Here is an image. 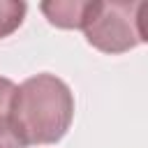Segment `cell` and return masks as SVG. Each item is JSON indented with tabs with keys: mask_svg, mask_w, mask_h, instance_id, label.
Returning <instances> with one entry per match:
<instances>
[{
	"mask_svg": "<svg viewBox=\"0 0 148 148\" xmlns=\"http://www.w3.org/2000/svg\"><path fill=\"white\" fill-rule=\"evenodd\" d=\"M25 2L18 0H0V39L12 35L25 18Z\"/></svg>",
	"mask_w": 148,
	"mask_h": 148,
	"instance_id": "cell-4",
	"label": "cell"
},
{
	"mask_svg": "<svg viewBox=\"0 0 148 148\" xmlns=\"http://www.w3.org/2000/svg\"><path fill=\"white\" fill-rule=\"evenodd\" d=\"M136 5L130 0H90L83 32L90 46L102 53H125L134 49L139 39L136 30Z\"/></svg>",
	"mask_w": 148,
	"mask_h": 148,
	"instance_id": "cell-2",
	"label": "cell"
},
{
	"mask_svg": "<svg viewBox=\"0 0 148 148\" xmlns=\"http://www.w3.org/2000/svg\"><path fill=\"white\" fill-rule=\"evenodd\" d=\"M88 7H90V0L88 2H83V0H49V2L39 5L42 14L49 18V23L56 28H65V30H83Z\"/></svg>",
	"mask_w": 148,
	"mask_h": 148,
	"instance_id": "cell-3",
	"label": "cell"
},
{
	"mask_svg": "<svg viewBox=\"0 0 148 148\" xmlns=\"http://www.w3.org/2000/svg\"><path fill=\"white\" fill-rule=\"evenodd\" d=\"M74 118L69 86L53 74H37L16 86L12 102V130L23 146L60 141Z\"/></svg>",
	"mask_w": 148,
	"mask_h": 148,
	"instance_id": "cell-1",
	"label": "cell"
},
{
	"mask_svg": "<svg viewBox=\"0 0 148 148\" xmlns=\"http://www.w3.org/2000/svg\"><path fill=\"white\" fill-rule=\"evenodd\" d=\"M16 95V86L9 79L0 76V116H12V102Z\"/></svg>",
	"mask_w": 148,
	"mask_h": 148,
	"instance_id": "cell-5",
	"label": "cell"
},
{
	"mask_svg": "<svg viewBox=\"0 0 148 148\" xmlns=\"http://www.w3.org/2000/svg\"><path fill=\"white\" fill-rule=\"evenodd\" d=\"M136 30H139V39L148 42V2L136 5Z\"/></svg>",
	"mask_w": 148,
	"mask_h": 148,
	"instance_id": "cell-7",
	"label": "cell"
},
{
	"mask_svg": "<svg viewBox=\"0 0 148 148\" xmlns=\"http://www.w3.org/2000/svg\"><path fill=\"white\" fill-rule=\"evenodd\" d=\"M0 148H23V143L12 130L9 116H0Z\"/></svg>",
	"mask_w": 148,
	"mask_h": 148,
	"instance_id": "cell-6",
	"label": "cell"
}]
</instances>
